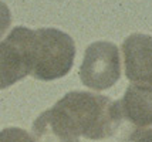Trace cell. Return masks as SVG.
I'll return each mask as SVG.
<instances>
[{
  "label": "cell",
  "mask_w": 152,
  "mask_h": 142,
  "mask_svg": "<svg viewBox=\"0 0 152 142\" xmlns=\"http://www.w3.org/2000/svg\"><path fill=\"white\" fill-rule=\"evenodd\" d=\"M125 75L131 82L152 85V37L134 33L122 43Z\"/></svg>",
  "instance_id": "obj_6"
},
{
  "label": "cell",
  "mask_w": 152,
  "mask_h": 142,
  "mask_svg": "<svg viewBox=\"0 0 152 142\" xmlns=\"http://www.w3.org/2000/svg\"><path fill=\"white\" fill-rule=\"evenodd\" d=\"M135 142H152V128H145L139 131L138 135L135 136Z\"/></svg>",
  "instance_id": "obj_10"
},
{
  "label": "cell",
  "mask_w": 152,
  "mask_h": 142,
  "mask_svg": "<svg viewBox=\"0 0 152 142\" xmlns=\"http://www.w3.org/2000/svg\"><path fill=\"white\" fill-rule=\"evenodd\" d=\"M0 142H34V139L27 131L12 127L0 131Z\"/></svg>",
  "instance_id": "obj_8"
},
{
  "label": "cell",
  "mask_w": 152,
  "mask_h": 142,
  "mask_svg": "<svg viewBox=\"0 0 152 142\" xmlns=\"http://www.w3.org/2000/svg\"><path fill=\"white\" fill-rule=\"evenodd\" d=\"M53 109L77 136L97 141L118 135L115 104L105 95L71 91L56 102Z\"/></svg>",
  "instance_id": "obj_1"
},
{
  "label": "cell",
  "mask_w": 152,
  "mask_h": 142,
  "mask_svg": "<svg viewBox=\"0 0 152 142\" xmlns=\"http://www.w3.org/2000/svg\"><path fill=\"white\" fill-rule=\"evenodd\" d=\"M28 54L30 75L41 81H53L70 73L75 57V46L67 33L51 27L30 30Z\"/></svg>",
  "instance_id": "obj_2"
},
{
  "label": "cell",
  "mask_w": 152,
  "mask_h": 142,
  "mask_svg": "<svg viewBox=\"0 0 152 142\" xmlns=\"http://www.w3.org/2000/svg\"><path fill=\"white\" fill-rule=\"evenodd\" d=\"M33 139L34 142H80V136L73 134L60 115L50 108L34 121Z\"/></svg>",
  "instance_id": "obj_7"
},
{
  "label": "cell",
  "mask_w": 152,
  "mask_h": 142,
  "mask_svg": "<svg viewBox=\"0 0 152 142\" xmlns=\"http://www.w3.org/2000/svg\"><path fill=\"white\" fill-rule=\"evenodd\" d=\"M121 77L118 47L110 41H95L86 48L80 67V80L90 90L111 88Z\"/></svg>",
  "instance_id": "obj_3"
},
{
  "label": "cell",
  "mask_w": 152,
  "mask_h": 142,
  "mask_svg": "<svg viewBox=\"0 0 152 142\" xmlns=\"http://www.w3.org/2000/svg\"><path fill=\"white\" fill-rule=\"evenodd\" d=\"M12 24V13L6 3L0 1V39L6 34Z\"/></svg>",
  "instance_id": "obj_9"
},
{
  "label": "cell",
  "mask_w": 152,
  "mask_h": 142,
  "mask_svg": "<svg viewBox=\"0 0 152 142\" xmlns=\"http://www.w3.org/2000/svg\"><path fill=\"white\" fill-rule=\"evenodd\" d=\"M30 28L14 27L0 41V90L7 88L30 75L31 64L28 54Z\"/></svg>",
  "instance_id": "obj_5"
},
{
  "label": "cell",
  "mask_w": 152,
  "mask_h": 142,
  "mask_svg": "<svg viewBox=\"0 0 152 142\" xmlns=\"http://www.w3.org/2000/svg\"><path fill=\"white\" fill-rule=\"evenodd\" d=\"M121 141H134L139 131L152 127V85L131 82L124 97L114 101Z\"/></svg>",
  "instance_id": "obj_4"
}]
</instances>
